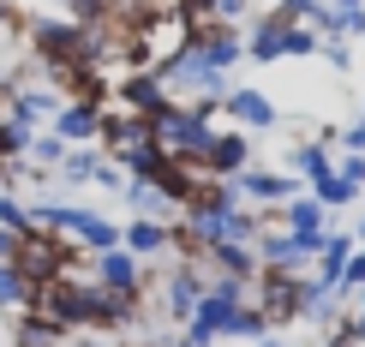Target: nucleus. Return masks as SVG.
<instances>
[{
  "mask_svg": "<svg viewBox=\"0 0 365 347\" xmlns=\"http://www.w3.org/2000/svg\"><path fill=\"white\" fill-rule=\"evenodd\" d=\"M150 132H156V150H162V156L186 162V168H204V156H210V144H216L222 126H210V114H197V108L168 102V108L150 120Z\"/></svg>",
  "mask_w": 365,
  "mask_h": 347,
  "instance_id": "nucleus-1",
  "label": "nucleus"
},
{
  "mask_svg": "<svg viewBox=\"0 0 365 347\" xmlns=\"http://www.w3.org/2000/svg\"><path fill=\"white\" fill-rule=\"evenodd\" d=\"M90 281L108 294H126V299H144L150 288H156V264H138L126 246L102 252V258H90Z\"/></svg>",
  "mask_w": 365,
  "mask_h": 347,
  "instance_id": "nucleus-2",
  "label": "nucleus"
},
{
  "mask_svg": "<svg viewBox=\"0 0 365 347\" xmlns=\"http://www.w3.org/2000/svg\"><path fill=\"white\" fill-rule=\"evenodd\" d=\"M204 288H210V269L197 264V258H180L174 269H162V318L168 323H186L192 311H197V299H204Z\"/></svg>",
  "mask_w": 365,
  "mask_h": 347,
  "instance_id": "nucleus-3",
  "label": "nucleus"
},
{
  "mask_svg": "<svg viewBox=\"0 0 365 347\" xmlns=\"http://www.w3.org/2000/svg\"><path fill=\"white\" fill-rule=\"evenodd\" d=\"M102 108H108V102H96V96H78V102H60V114L48 120V132L60 144H96L102 138Z\"/></svg>",
  "mask_w": 365,
  "mask_h": 347,
  "instance_id": "nucleus-4",
  "label": "nucleus"
},
{
  "mask_svg": "<svg viewBox=\"0 0 365 347\" xmlns=\"http://www.w3.org/2000/svg\"><path fill=\"white\" fill-rule=\"evenodd\" d=\"M222 114L234 120L240 132H276V126H282V108L264 96V90H252V84H234V90H227Z\"/></svg>",
  "mask_w": 365,
  "mask_h": 347,
  "instance_id": "nucleus-5",
  "label": "nucleus"
},
{
  "mask_svg": "<svg viewBox=\"0 0 365 347\" xmlns=\"http://www.w3.org/2000/svg\"><path fill=\"white\" fill-rule=\"evenodd\" d=\"M246 168H252V132L222 126L216 144H210V156H204V180H240Z\"/></svg>",
  "mask_w": 365,
  "mask_h": 347,
  "instance_id": "nucleus-6",
  "label": "nucleus"
},
{
  "mask_svg": "<svg viewBox=\"0 0 365 347\" xmlns=\"http://www.w3.org/2000/svg\"><path fill=\"white\" fill-rule=\"evenodd\" d=\"M192 54L204 60L210 72H234L246 60V30H227V24H210V30H192Z\"/></svg>",
  "mask_w": 365,
  "mask_h": 347,
  "instance_id": "nucleus-7",
  "label": "nucleus"
},
{
  "mask_svg": "<svg viewBox=\"0 0 365 347\" xmlns=\"http://www.w3.org/2000/svg\"><path fill=\"white\" fill-rule=\"evenodd\" d=\"M234 186H240V198H246L252 209H282V204L299 192V180L282 174V168H246Z\"/></svg>",
  "mask_w": 365,
  "mask_h": 347,
  "instance_id": "nucleus-8",
  "label": "nucleus"
},
{
  "mask_svg": "<svg viewBox=\"0 0 365 347\" xmlns=\"http://www.w3.org/2000/svg\"><path fill=\"white\" fill-rule=\"evenodd\" d=\"M120 246H126L138 264H156L162 252H174V222H144V216H132V222H120Z\"/></svg>",
  "mask_w": 365,
  "mask_h": 347,
  "instance_id": "nucleus-9",
  "label": "nucleus"
},
{
  "mask_svg": "<svg viewBox=\"0 0 365 347\" xmlns=\"http://www.w3.org/2000/svg\"><path fill=\"white\" fill-rule=\"evenodd\" d=\"M282 36H287V19H276V12L252 19L246 24V60H257V66H282V60H287Z\"/></svg>",
  "mask_w": 365,
  "mask_h": 347,
  "instance_id": "nucleus-10",
  "label": "nucleus"
},
{
  "mask_svg": "<svg viewBox=\"0 0 365 347\" xmlns=\"http://www.w3.org/2000/svg\"><path fill=\"white\" fill-rule=\"evenodd\" d=\"M197 264H204L210 276H240V281H257V252H252V246H210Z\"/></svg>",
  "mask_w": 365,
  "mask_h": 347,
  "instance_id": "nucleus-11",
  "label": "nucleus"
},
{
  "mask_svg": "<svg viewBox=\"0 0 365 347\" xmlns=\"http://www.w3.org/2000/svg\"><path fill=\"white\" fill-rule=\"evenodd\" d=\"M120 198H126V204H132V216H144V222H168V216H180V209L162 198V192L150 186V180H132V186L120 192Z\"/></svg>",
  "mask_w": 365,
  "mask_h": 347,
  "instance_id": "nucleus-12",
  "label": "nucleus"
},
{
  "mask_svg": "<svg viewBox=\"0 0 365 347\" xmlns=\"http://www.w3.org/2000/svg\"><path fill=\"white\" fill-rule=\"evenodd\" d=\"M96 168H102V150L96 144H78V150H66V162H60V186H90L96 180Z\"/></svg>",
  "mask_w": 365,
  "mask_h": 347,
  "instance_id": "nucleus-13",
  "label": "nucleus"
},
{
  "mask_svg": "<svg viewBox=\"0 0 365 347\" xmlns=\"http://www.w3.org/2000/svg\"><path fill=\"white\" fill-rule=\"evenodd\" d=\"M66 150H72V144H60L54 132H36V138H30V156H24V168H36V174H60Z\"/></svg>",
  "mask_w": 365,
  "mask_h": 347,
  "instance_id": "nucleus-14",
  "label": "nucleus"
},
{
  "mask_svg": "<svg viewBox=\"0 0 365 347\" xmlns=\"http://www.w3.org/2000/svg\"><path fill=\"white\" fill-rule=\"evenodd\" d=\"M222 336L227 341H264L269 336V323H264V311H257V306H234V311H227V329H222Z\"/></svg>",
  "mask_w": 365,
  "mask_h": 347,
  "instance_id": "nucleus-15",
  "label": "nucleus"
},
{
  "mask_svg": "<svg viewBox=\"0 0 365 347\" xmlns=\"http://www.w3.org/2000/svg\"><path fill=\"white\" fill-rule=\"evenodd\" d=\"M306 192H312V198L324 204V209H347V204H359V186H347V180H341L336 168H329L324 180H312Z\"/></svg>",
  "mask_w": 365,
  "mask_h": 347,
  "instance_id": "nucleus-16",
  "label": "nucleus"
},
{
  "mask_svg": "<svg viewBox=\"0 0 365 347\" xmlns=\"http://www.w3.org/2000/svg\"><path fill=\"white\" fill-rule=\"evenodd\" d=\"M0 311H19V318L30 311V281L12 264H0Z\"/></svg>",
  "mask_w": 365,
  "mask_h": 347,
  "instance_id": "nucleus-17",
  "label": "nucleus"
},
{
  "mask_svg": "<svg viewBox=\"0 0 365 347\" xmlns=\"http://www.w3.org/2000/svg\"><path fill=\"white\" fill-rule=\"evenodd\" d=\"M0 228H6L12 239L30 234V204L19 198V192H0Z\"/></svg>",
  "mask_w": 365,
  "mask_h": 347,
  "instance_id": "nucleus-18",
  "label": "nucleus"
},
{
  "mask_svg": "<svg viewBox=\"0 0 365 347\" xmlns=\"http://www.w3.org/2000/svg\"><path fill=\"white\" fill-rule=\"evenodd\" d=\"M54 12L72 24H102L108 19V0H54Z\"/></svg>",
  "mask_w": 365,
  "mask_h": 347,
  "instance_id": "nucleus-19",
  "label": "nucleus"
},
{
  "mask_svg": "<svg viewBox=\"0 0 365 347\" xmlns=\"http://www.w3.org/2000/svg\"><path fill=\"white\" fill-rule=\"evenodd\" d=\"M282 48H287V60H306V54H317V48H324V36H317L312 24H287Z\"/></svg>",
  "mask_w": 365,
  "mask_h": 347,
  "instance_id": "nucleus-20",
  "label": "nucleus"
},
{
  "mask_svg": "<svg viewBox=\"0 0 365 347\" xmlns=\"http://www.w3.org/2000/svg\"><path fill=\"white\" fill-rule=\"evenodd\" d=\"M90 186H102V192H126L132 180H126V168H114V162L102 156V168H96V180H90Z\"/></svg>",
  "mask_w": 365,
  "mask_h": 347,
  "instance_id": "nucleus-21",
  "label": "nucleus"
},
{
  "mask_svg": "<svg viewBox=\"0 0 365 347\" xmlns=\"http://www.w3.org/2000/svg\"><path fill=\"white\" fill-rule=\"evenodd\" d=\"M354 288H365V252H354V258H347V269H341V288H336V294H354Z\"/></svg>",
  "mask_w": 365,
  "mask_h": 347,
  "instance_id": "nucleus-22",
  "label": "nucleus"
},
{
  "mask_svg": "<svg viewBox=\"0 0 365 347\" xmlns=\"http://www.w3.org/2000/svg\"><path fill=\"white\" fill-rule=\"evenodd\" d=\"M336 144H341V156H365V114H359V120H354V126H347V132H341V138H336Z\"/></svg>",
  "mask_w": 365,
  "mask_h": 347,
  "instance_id": "nucleus-23",
  "label": "nucleus"
},
{
  "mask_svg": "<svg viewBox=\"0 0 365 347\" xmlns=\"http://www.w3.org/2000/svg\"><path fill=\"white\" fill-rule=\"evenodd\" d=\"M336 174L347 180V186H359V192H365V156H341V162H336Z\"/></svg>",
  "mask_w": 365,
  "mask_h": 347,
  "instance_id": "nucleus-24",
  "label": "nucleus"
},
{
  "mask_svg": "<svg viewBox=\"0 0 365 347\" xmlns=\"http://www.w3.org/2000/svg\"><path fill=\"white\" fill-rule=\"evenodd\" d=\"M341 336L354 341V347H365V311H347V318H341Z\"/></svg>",
  "mask_w": 365,
  "mask_h": 347,
  "instance_id": "nucleus-25",
  "label": "nucleus"
},
{
  "mask_svg": "<svg viewBox=\"0 0 365 347\" xmlns=\"http://www.w3.org/2000/svg\"><path fill=\"white\" fill-rule=\"evenodd\" d=\"M354 246L365 252V209H359V216H354Z\"/></svg>",
  "mask_w": 365,
  "mask_h": 347,
  "instance_id": "nucleus-26",
  "label": "nucleus"
},
{
  "mask_svg": "<svg viewBox=\"0 0 365 347\" xmlns=\"http://www.w3.org/2000/svg\"><path fill=\"white\" fill-rule=\"evenodd\" d=\"M324 6H329V12H341V6H359V0H324Z\"/></svg>",
  "mask_w": 365,
  "mask_h": 347,
  "instance_id": "nucleus-27",
  "label": "nucleus"
},
{
  "mask_svg": "<svg viewBox=\"0 0 365 347\" xmlns=\"http://www.w3.org/2000/svg\"><path fill=\"white\" fill-rule=\"evenodd\" d=\"M359 114H365V102H359Z\"/></svg>",
  "mask_w": 365,
  "mask_h": 347,
  "instance_id": "nucleus-28",
  "label": "nucleus"
}]
</instances>
